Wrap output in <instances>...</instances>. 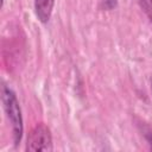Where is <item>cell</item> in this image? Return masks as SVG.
Here are the masks:
<instances>
[{
	"label": "cell",
	"mask_w": 152,
	"mask_h": 152,
	"mask_svg": "<svg viewBox=\"0 0 152 152\" xmlns=\"http://www.w3.org/2000/svg\"><path fill=\"white\" fill-rule=\"evenodd\" d=\"M53 6L55 0H34V12L40 23L45 24L50 20Z\"/></svg>",
	"instance_id": "3"
},
{
	"label": "cell",
	"mask_w": 152,
	"mask_h": 152,
	"mask_svg": "<svg viewBox=\"0 0 152 152\" xmlns=\"http://www.w3.org/2000/svg\"><path fill=\"white\" fill-rule=\"evenodd\" d=\"M2 103H4V109L6 112V115L12 125V132H13V140L14 144L18 145L21 140L23 137V116H21V110L19 107V102L17 100V96L12 89L8 87L4 86L2 87Z\"/></svg>",
	"instance_id": "1"
},
{
	"label": "cell",
	"mask_w": 152,
	"mask_h": 152,
	"mask_svg": "<svg viewBox=\"0 0 152 152\" xmlns=\"http://www.w3.org/2000/svg\"><path fill=\"white\" fill-rule=\"evenodd\" d=\"M139 5L152 23V0H139Z\"/></svg>",
	"instance_id": "4"
},
{
	"label": "cell",
	"mask_w": 152,
	"mask_h": 152,
	"mask_svg": "<svg viewBox=\"0 0 152 152\" xmlns=\"http://www.w3.org/2000/svg\"><path fill=\"white\" fill-rule=\"evenodd\" d=\"M52 150V137L50 129L44 124L36 125L27 135L26 151H51Z\"/></svg>",
	"instance_id": "2"
}]
</instances>
